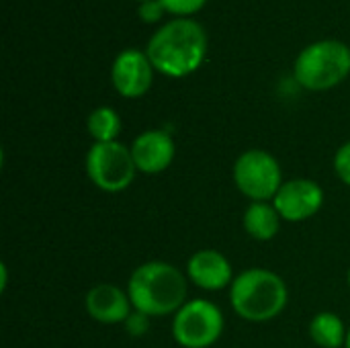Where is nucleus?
<instances>
[{
  "label": "nucleus",
  "instance_id": "nucleus-1",
  "mask_svg": "<svg viewBox=\"0 0 350 348\" xmlns=\"http://www.w3.org/2000/svg\"><path fill=\"white\" fill-rule=\"evenodd\" d=\"M146 53L156 72L183 78L201 68L207 55V33L193 18H174L154 31Z\"/></svg>",
  "mask_w": 350,
  "mask_h": 348
},
{
  "label": "nucleus",
  "instance_id": "nucleus-2",
  "mask_svg": "<svg viewBox=\"0 0 350 348\" xmlns=\"http://www.w3.org/2000/svg\"><path fill=\"white\" fill-rule=\"evenodd\" d=\"M127 295L135 312L148 318H162L176 314L187 304V279L170 263H144L131 273Z\"/></svg>",
  "mask_w": 350,
  "mask_h": 348
},
{
  "label": "nucleus",
  "instance_id": "nucleus-3",
  "mask_svg": "<svg viewBox=\"0 0 350 348\" xmlns=\"http://www.w3.org/2000/svg\"><path fill=\"white\" fill-rule=\"evenodd\" d=\"M289 291L285 281L267 269H248L230 285L234 312L248 322L275 320L287 306Z\"/></svg>",
  "mask_w": 350,
  "mask_h": 348
},
{
  "label": "nucleus",
  "instance_id": "nucleus-4",
  "mask_svg": "<svg viewBox=\"0 0 350 348\" xmlns=\"http://www.w3.org/2000/svg\"><path fill=\"white\" fill-rule=\"evenodd\" d=\"M293 74L297 84L306 90H330L350 74V47L338 39L316 41L301 49L295 59Z\"/></svg>",
  "mask_w": 350,
  "mask_h": 348
},
{
  "label": "nucleus",
  "instance_id": "nucleus-5",
  "mask_svg": "<svg viewBox=\"0 0 350 348\" xmlns=\"http://www.w3.org/2000/svg\"><path fill=\"white\" fill-rule=\"evenodd\" d=\"M234 183L252 203L273 201L283 187V172L273 154L267 150H246L234 164Z\"/></svg>",
  "mask_w": 350,
  "mask_h": 348
},
{
  "label": "nucleus",
  "instance_id": "nucleus-6",
  "mask_svg": "<svg viewBox=\"0 0 350 348\" xmlns=\"http://www.w3.org/2000/svg\"><path fill=\"white\" fill-rule=\"evenodd\" d=\"M135 162L131 148L121 142L92 144L86 154V174L92 185L105 193H121L135 178Z\"/></svg>",
  "mask_w": 350,
  "mask_h": 348
},
{
  "label": "nucleus",
  "instance_id": "nucleus-7",
  "mask_svg": "<svg viewBox=\"0 0 350 348\" xmlns=\"http://www.w3.org/2000/svg\"><path fill=\"white\" fill-rule=\"evenodd\" d=\"M224 332L221 310L207 299L187 302L172 320V336L183 348L213 347Z\"/></svg>",
  "mask_w": 350,
  "mask_h": 348
},
{
  "label": "nucleus",
  "instance_id": "nucleus-8",
  "mask_svg": "<svg viewBox=\"0 0 350 348\" xmlns=\"http://www.w3.org/2000/svg\"><path fill=\"white\" fill-rule=\"evenodd\" d=\"M275 209L281 219L299 224L314 217L324 205V191L316 180L310 178H293L283 183L279 193L273 199Z\"/></svg>",
  "mask_w": 350,
  "mask_h": 348
},
{
  "label": "nucleus",
  "instance_id": "nucleus-9",
  "mask_svg": "<svg viewBox=\"0 0 350 348\" xmlns=\"http://www.w3.org/2000/svg\"><path fill=\"white\" fill-rule=\"evenodd\" d=\"M111 82L125 98L144 96L154 82V66L146 51L123 49L111 66Z\"/></svg>",
  "mask_w": 350,
  "mask_h": 348
},
{
  "label": "nucleus",
  "instance_id": "nucleus-10",
  "mask_svg": "<svg viewBox=\"0 0 350 348\" xmlns=\"http://www.w3.org/2000/svg\"><path fill=\"white\" fill-rule=\"evenodd\" d=\"M131 156H133L137 172L160 174L172 164V160L176 156V146L168 131L148 129L133 139Z\"/></svg>",
  "mask_w": 350,
  "mask_h": 348
},
{
  "label": "nucleus",
  "instance_id": "nucleus-11",
  "mask_svg": "<svg viewBox=\"0 0 350 348\" xmlns=\"http://www.w3.org/2000/svg\"><path fill=\"white\" fill-rule=\"evenodd\" d=\"M187 277L193 285L205 291H219L234 283L230 260L211 248L195 252L187 263Z\"/></svg>",
  "mask_w": 350,
  "mask_h": 348
},
{
  "label": "nucleus",
  "instance_id": "nucleus-12",
  "mask_svg": "<svg viewBox=\"0 0 350 348\" xmlns=\"http://www.w3.org/2000/svg\"><path fill=\"white\" fill-rule=\"evenodd\" d=\"M86 312L100 324H121L131 316V299L111 283H98L86 293Z\"/></svg>",
  "mask_w": 350,
  "mask_h": 348
},
{
  "label": "nucleus",
  "instance_id": "nucleus-13",
  "mask_svg": "<svg viewBox=\"0 0 350 348\" xmlns=\"http://www.w3.org/2000/svg\"><path fill=\"white\" fill-rule=\"evenodd\" d=\"M244 230L250 238L258 242L273 240L281 230V215L273 203H250L244 211Z\"/></svg>",
  "mask_w": 350,
  "mask_h": 348
},
{
  "label": "nucleus",
  "instance_id": "nucleus-14",
  "mask_svg": "<svg viewBox=\"0 0 350 348\" xmlns=\"http://www.w3.org/2000/svg\"><path fill=\"white\" fill-rule=\"evenodd\" d=\"M347 332L340 316L332 312H320L310 322V336L322 348H340L347 343Z\"/></svg>",
  "mask_w": 350,
  "mask_h": 348
},
{
  "label": "nucleus",
  "instance_id": "nucleus-15",
  "mask_svg": "<svg viewBox=\"0 0 350 348\" xmlns=\"http://www.w3.org/2000/svg\"><path fill=\"white\" fill-rule=\"evenodd\" d=\"M86 127L94 144L117 142V135L121 133V117L111 107H98L88 115Z\"/></svg>",
  "mask_w": 350,
  "mask_h": 348
},
{
  "label": "nucleus",
  "instance_id": "nucleus-16",
  "mask_svg": "<svg viewBox=\"0 0 350 348\" xmlns=\"http://www.w3.org/2000/svg\"><path fill=\"white\" fill-rule=\"evenodd\" d=\"M164 10L178 16V18H189L191 14L199 12L207 0H160Z\"/></svg>",
  "mask_w": 350,
  "mask_h": 348
},
{
  "label": "nucleus",
  "instance_id": "nucleus-17",
  "mask_svg": "<svg viewBox=\"0 0 350 348\" xmlns=\"http://www.w3.org/2000/svg\"><path fill=\"white\" fill-rule=\"evenodd\" d=\"M334 170L338 174V178L350 187V142L338 148L336 156H334Z\"/></svg>",
  "mask_w": 350,
  "mask_h": 348
},
{
  "label": "nucleus",
  "instance_id": "nucleus-18",
  "mask_svg": "<svg viewBox=\"0 0 350 348\" xmlns=\"http://www.w3.org/2000/svg\"><path fill=\"white\" fill-rule=\"evenodd\" d=\"M164 12H166V10H164V6H162V2H160V0H148V2H142V4H139V8H137L139 18H142L144 23H148V25L158 23V21L162 18V14H164Z\"/></svg>",
  "mask_w": 350,
  "mask_h": 348
},
{
  "label": "nucleus",
  "instance_id": "nucleus-19",
  "mask_svg": "<svg viewBox=\"0 0 350 348\" xmlns=\"http://www.w3.org/2000/svg\"><path fill=\"white\" fill-rule=\"evenodd\" d=\"M148 316L139 314V312H133L127 320H125V326H127V332L133 334V336H142L146 330H148Z\"/></svg>",
  "mask_w": 350,
  "mask_h": 348
},
{
  "label": "nucleus",
  "instance_id": "nucleus-20",
  "mask_svg": "<svg viewBox=\"0 0 350 348\" xmlns=\"http://www.w3.org/2000/svg\"><path fill=\"white\" fill-rule=\"evenodd\" d=\"M345 348H350V328H349V332H347V343H345Z\"/></svg>",
  "mask_w": 350,
  "mask_h": 348
},
{
  "label": "nucleus",
  "instance_id": "nucleus-21",
  "mask_svg": "<svg viewBox=\"0 0 350 348\" xmlns=\"http://www.w3.org/2000/svg\"><path fill=\"white\" fill-rule=\"evenodd\" d=\"M137 2H139V4H142V2H148V0H137Z\"/></svg>",
  "mask_w": 350,
  "mask_h": 348
},
{
  "label": "nucleus",
  "instance_id": "nucleus-22",
  "mask_svg": "<svg viewBox=\"0 0 350 348\" xmlns=\"http://www.w3.org/2000/svg\"><path fill=\"white\" fill-rule=\"evenodd\" d=\"M349 287H350V269H349Z\"/></svg>",
  "mask_w": 350,
  "mask_h": 348
}]
</instances>
